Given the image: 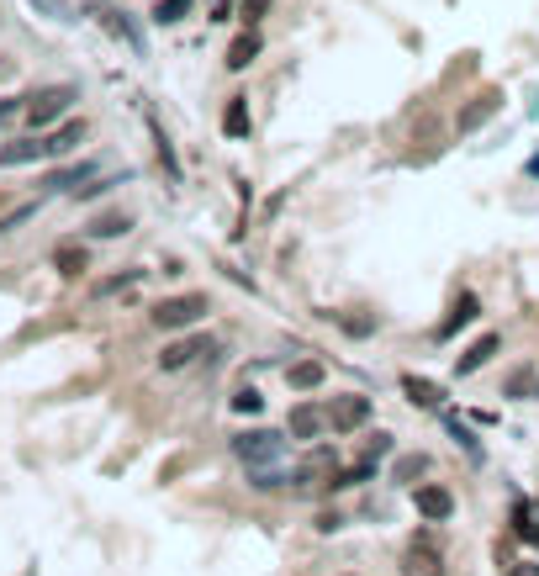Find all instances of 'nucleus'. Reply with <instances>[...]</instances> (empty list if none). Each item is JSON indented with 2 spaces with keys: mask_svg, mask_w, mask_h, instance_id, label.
I'll return each mask as SVG.
<instances>
[{
  "mask_svg": "<svg viewBox=\"0 0 539 576\" xmlns=\"http://www.w3.org/2000/svg\"><path fill=\"white\" fill-rule=\"evenodd\" d=\"M206 312H212V301H206L201 291H185V296H164V301L148 312V323H154V328H164V334H175V328L201 323Z\"/></svg>",
  "mask_w": 539,
  "mask_h": 576,
  "instance_id": "nucleus-1",
  "label": "nucleus"
},
{
  "mask_svg": "<svg viewBox=\"0 0 539 576\" xmlns=\"http://www.w3.org/2000/svg\"><path fill=\"white\" fill-rule=\"evenodd\" d=\"M233 455L243 465H281L286 461V439L275 428H248V434H233Z\"/></svg>",
  "mask_w": 539,
  "mask_h": 576,
  "instance_id": "nucleus-2",
  "label": "nucleus"
},
{
  "mask_svg": "<svg viewBox=\"0 0 539 576\" xmlns=\"http://www.w3.org/2000/svg\"><path fill=\"white\" fill-rule=\"evenodd\" d=\"M69 101H74V85H48V90L27 96V122L32 127H48V122H59L69 112Z\"/></svg>",
  "mask_w": 539,
  "mask_h": 576,
  "instance_id": "nucleus-3",
  "label": "nucleus"
},
{
  "mask_svg": "<svg viewBox=\"0 0 539 576\" xmlns=\"http://www.w3.org/2000/svg\"><path fill=\"white\" fill-rule=\"evenodd\" d=\"M370 412H375L370 397H355V392H350V397H333V402H328V428H333V434H355V428L370 423Z\"/></svg>",
  "mask_w": 539,
  "mask_h": 576,
  "instance_id": "nucleus-4",
  "label": "nucleus"
},
{
  "mask_svg": "<svg viewBox=\"0 0 539 576\" xmlns=\"http://www.w3.org/2000/svg\"><path fill=\"white\" fill-rule=\"evenodd\" d=\"M476 318H481V296H476V291H460V296H455V307H450V318L434 328V339H439V344H450V339H455L460 328H471Z\"/></svg>",
  "mask_w": 539,
  "mask_h": 576,
  "instance_id": "nucleus-5",
  "label": "nucleus"
},
{
  "mask_svg": "<svg viewBox=\"0 0 539 576\" xmlns=\"http://www.w3.org/2000/svg\"><path fill=\"white\" fill-rule=\"evenodd\" d=\"M413 508H418V519H428V523H444L450 513H455V492L450 487H413Z\"/></svg>",
  "mask_w": 539,
  "mask_h": 576,
  "instance_id": "nucleus-6",
  "label": "nucleus"
},
{
  "mask_svg": "<svg viewBox=\"0 0 539 576\" xmlns=\"http://www.w3.org/2000/svg\"><path fill=\"white\" fill-rule=\"evenodd\" d=\"M497 112H502V90H481L471 106L455 112V132H476V127H486Z\"/></svg>",
  "mask_w": 539,
  "mask_h": 576,
  "instance_id": "nucleus-7",
  "label": "nucleus"
},
{
  "mask_svg": "<svg viewBox=\"0 0 539 576\" xmlns=\"http://www.w3.org/2000/svg\"><path fill=\"white\" fill-rule=\"evenodd\" d=\"M402 576H444V555L434 550V539H428V534L408 545V555H402Z\"/></svg>",
  "mask_w": 539,
  "mask_h": 576,
  "instance_id": "nucleus-8",
  "label": "nucleus"
},
{
  "mask_svg": "<svg viewBox=\"0 0 539 576\" xmlns=\"http://www.w3.org/2000/svg\"><path fill=\"white\" fill-rule=\"evenodd\" d=\"M323 428H328V407L297 402L291 407V418H286V434H291V439H317Z\"/></svg>",
  "mask_w": 539,
  "mask_h": 576,
  "instance_id": "nucleus-9",
  "label": "nucleus"
},
{
  "mask_svg": "<svg viewBox=\"0 0 539 576\" xmlns=\"http://www.w3.org/2000/svg\"><path fill=\"white\" fill-rule=\"evenodd\" d=\"M497 349H502V334H481L471 349H460V354H455V376H476V370L492 360V354H497Z\"/></svg>",
  "mask_w": 539,
  "mask_h": 576,
  "instance_id": "nucleus-10",
  "label": "nucleus"
},
{
  "mask_svg": "<svg viewBox=\"0 0 539 576\" xmlns=\"http://www.w3.org/2000/svg\"><path fill=\"white\" fill-rule=\"evenodd\" d=\"M32 159H48V138H11L0 148V165L16 170V165H32Z\"/></svg>",
  "mask_w": 539,
  "mask_h": 576,
  "instance_id": "nucleus-11",
  "label": "nucleus"
},
{
  "mask_svg": "<svg viewBox=\"0 0 539 576\" xmlns=\"http://www.w3.org/2000/svg\"><path fill=\"white\" fill-rule=\"evenodd\" d=\"M196 354H212V339H180V344H170L159 354V370H185Z\"/></svg>",
  "mask_w": 539,
  "mask_h": 576,
  "instance_id": "nucleus-12",
  "label": "nucleus"
},
{
  "mask_svg": "<svg viewBox=\"0 0 539 576\" xmlns=\"http://www.w3.org/2000/svg\"><path fill=\"white\" fill-rule=\"evenodd\" d=\"M54 270H59L63 281L85 275V270H90V254H85V243H59V249H54Z\"/></svg>",
  "mask_w": 539,
  "mask_h": 576,
  "instance_id": "nucleus-13",
  "label": "nucleus"
},
{
  "mask_svg": "<svg viewBox=\"0 0 539 576\" xmlns=\"http://www.w3.org/2000/svg\"><path fill=\"white\" fill-rule=\"evenodd\" d=\"M513 534H518L524 545H539V508L529 497H513Z\"/></svg>",
  "mask_w": 539,
  "mask_h": 576,
  "instance_id": "nucleus-14",
  "label": "nucleus"
},
{
  "mask_svg": "<svg viewBox=\"0 0 539 576\" xmlns=\"http://www.w3.org/2000/svg\"><path fill=\"white\" fill-rule=\"evenodd\" d=\"M297 481V470H281V465H248V487L254 492H281V487H291Z\"/></svg>",
  "mask_w": 539,
  "mask_h": 576,
  "instance_id": "nucleus-15",
  "label": "nucleus"
},
{
  "mask_svg": "<svg viewBox=\"0 0 539 576\" xmlns=\"http://www.w3.org/2000/svg\"><path fill=\"white\" fill-rule=\"evenodd\" d=\"M323 381H328V370H323L317 360H297V365L286 370V386H291V392H317Z\"/></svg>",
  "mask_w": 539,
  "mask_h": 576,
  "instance_id": "nucleus-16",
  "label": "nucleus"
},
{
  "mask_svg": "<svg viewBox=\"0 0 539 576\" xmlns=\"http://www.w3.org/2000/svg\"><path fill=\"white\" fill-rule=\"evenodd\" d=\"M259 48H265V38H259V32L248 27L243 38H233V48H228V69H233V74H243V69H248V64L259 58Z\"/></svg>",
  "mask_w": 539,
  "mask_h": 576,
  "instance_id": "nucleus-17",
  "label": "nucleus"
},
{
  "mask_svg": "<svg viewBox=\"0 0 539 576\" xmlns=\"http://www.w3.org/2000/svg\"><path fill=\"white\" fill-rule=\"evenodd\" d=\"M248 127H254L248 96H228V106H223V132H228V138H248Z\"/></svg>",
  "mask_w": 539,
  "mask_h": 576,
  "instance_id": "nucleus-18",
  "label": "nucleus"
},
{
  "mask_svg": "<svg viewBox=\"0 0 539 576\" xmlns=\"http://www.w3.org/2000/svg\"><path fill=\"white\" fill-rule=\"evenodd\" d=\"M365 481H375V461H370V455L359 465H350V470H333L323 487H328V492H350V487H365Z\"/></svg>",
  "mask_w": 539,
  "mask_h": 576,
  "instance_id": "nucleus-19",
  "label": "nucleus"
},
{
  "mask_svg": "<svg viewBox=\"0 0 539 576\" xmlns=\"http://www.w3.org/2000/svg\"><path fill=\"white\" fill-rule=\"evenodd\" d=\"M402 397L413 407H439L444 402V392H439L434 381H418V376H402Z\"/></svg>",
  "mask_w": 539,
  "mask_h": 576,
  "instance_id": "nucleus-20",
  "label": "nucleus"
},
{
  "mask_svg": "<svg viewBox=\"0 0 539 576\" xmlns=\"http://www.w3.org/2000/svg\"><path fill=\"white\" fill-rule=\"evenodd\" d=\"M80 138H85V122H63V127H54V132H48V159L69 154V148H74Z\"/></svg>",
  "mask_w": 539,
  "mask_h": 576,
  "instance_id": "nucleus-21",
  "label": "nucleus"
},
{
  "mask_svg": "<svg viewBox=\"0 0 539 576\" xmlns=\"http://www.w3.org/2000/svg\"><path fill=\"white\" fill-rule=\"evenodd\" d=\"M190 11H196V0H154V21L159 27H180Z\"/></svg>",
  "mask_w": 539,
  "mask_h": 576,
  "instance_id": "nucleus-22",
  "label": "nucleus"
},
{
  "mask_svg": "<svg viewBox=\"0 0 539 576\" xmlns=\"http://www.w3.org/2000/svg\"><path fill=\"white\" fill-rule=\"evenodd\" d=\"M423 470H428V455H402V461L392 465V481H402V487H413Z\"/></svg>",
  "mask_w": 539,
  "mask_h": 576,
  "instance_id": "nucleus-23",
  "label": "nucleus"
},
{
  "mask_svg": "<svg viewBox=\"0 0 539 576\" xmlns=\"http://www.w3.org/2000/svg\"><path fill=\"white\" fill-rule=\"evenodd\" d=\"M96 174V165H74V170H59L48 174V191H80V180H90Z\"/></svg>",
  "mask_w": 539,
  "mask_h": 576,
  "instance_id": "nucleus-24",
  "label": "nucleus"
},
{
  "mask_svg": "<svg viewBox=\"0 0 539 576\" xmlns=\"http://www.w3.org/2000/svg\"><path fill=\"white\" fill-rule=\"evenodd\" d=\"M323 318H333L350 339H370V334H375V318H344V312H323Z\"/></svg>",
  "mask_w": 539,
  "mask_h": 576,
  "instance_id": "nucleus-25",
  "label": "nucleus"
},
{
  "mask_svg": "<svg viewBox=\"0 0 539 576\" xmlns=\"http://www.w3.org/2000/svg\"><path fill=\"white\" fill-rule=\"evenodd\" d=\"M127 228H132V223H127L122 212H112V217H96V223H90V238H122Z\"/></svg>",
  "mask_w": 539,
  "mask_h": 576,
  "instance_id": "nucleus-26",
  "label": "nucleus"
},
{
  "mask_svg": "<svg viewBox=\"0 0 539 576\" xmlns=\"http://www.w3.org/2000/svg\"><path fill=\"white\" fill-rule=\"evenodd\" d=\"M228 402H233V412H259V407H265V397H259V386H248V381H243Z\"/></svg>",
  "mask_w": 539,
  "mask_h": 576,
  "instance_id": "nucleus-27",
  "label": "nucleus"
},
{
  "mask_svg": "<svg viewBox=\"0 0 539 576\" xmlns=\"http://www.w3.org/2000/svg\"><path fill=\"white\" fill-rule=\"evenodd\" d=\"M154 148H159V165H164V170H170V180H180V159H175V143H170V138H164V132H159V127H154Z\"/></svg>",
  "mask_w": 539,
  "mask_h": 576,
  "instance_id": "nucleus-28",
  "label": "nucleus"
},
{
  "mask_svg": "<svg viewBox=\"0 0 539 576\" xmlns=\"http://www.w3.org/2000/svg\"><path fill=\"white\" fill-rule=\"evenodd\" d=\"M132 281H143V270H122V275H112V281H101L96 296H117V291H127Z\"/></svg>",
  "mask_w": 539,
  "mask_h": 576,
  "instance_id": "nucleus-29",
  "label": "nucleus"
},
{
  "mask_svg": "<svg viewBox=\"0 0 539 576\" xmlns=\"http://www.w3.org/2000/svg\"><path fill=\"white\" fill-rule=\"evenodd\" d=\"M239 11H243V27H259V16L270 11V0H239Z\"/></svg>",
  "mask_w": 539,
  "mask_h": 576,
  "instance_id": "nucleus-30",
  "label": "nucleus"
},
{
  "mask_svg": "<svg viewBox=\"0 0 539 576\" xmlns=\"http://www.w3.org/2000/svg\"><path fill=\"white\" fill-rule=\"evenodd\" d=\"M365 455H370V461H386V455H392V434H375V439L365 445Z\"/></svg>",
  "mask_w": 539,
  "mask_h": 576,
  "instance_id": "nucleus-31",
  "label": "nucleus"
},
{
  "mask_svg": "<svg viewBox=\"0 0 539 576\" xmlns=\"http://www.w3.org/2000/svg\"><path fill=\"white\" fill-rule=\"evenodd\" d=\"M450 428H455V439H460V445H466V450H471V455H481L476 434H471V428H466V423H460V418H450Z\"/></svg>",
  "mask_w": 539,
  "mask_h": 576,
  "instance_id": "nucleus-32",
  "label": "nucleus"
},
{
  "mask_svg": "<svg viewBox=\"0 0 539 576\" xmlns=\"http://www.w3.org/2000/svg\"><path fill=\"white\" fill-rule=\"evenodd\" d=\"M32 5H38V11H48L54 21H69V5H63V0H32Z\"/></svg>",
  "mask_w": 539,
  "mask_h": 576,
  "instance_id": "nucleus-33",
  "label": "nucleus"
},
{
  "mask_svg": "<svg viewBox=\"0 0 539 576\" xmlns=\"http://www.w3.org/2000/svg\"><path fill=\"white\" fill-rule=\"evenodd\" d=\"M339 529H344L339 513H317V534H339Z\"/></svg>",
  "mask_w": 539,
  "mask_h": 576,
  "instance_id": "nucleus-34",
  "label": "nucleus"
},
{
  "mask_svg": "<svg viewBox=\"0 0 539 576\" xmlns=\"http://www.w3.org/2000/svg\"><path fill=\"white\" fill-rule=\"evenodd\" d=\"M529 392V370H513V381H508V397H524Z\"/></svg>",
  "mask_w": 539,
  "mask_h": 576,
  "instance_id": "nucleus-35",
  "label": "nucleus"
},
{
  "mask_svg": "<svg viewBox=\"0 0 539 576\" xmlns=\"http://www.w3.org/2000/svg\"><path fill=\"white\" fill-rule=\"evenodd\" d=\"M508 576H539V561H518V566H508Z\"/></svg>",
  "mask_w": 539,
  "mask_h": 576,
  "instance_id": "nucleus-36",
  "label": "nucleus"
},
{
  "mask_svg": "<svg viewBox=\"0 0 539 576\" xmlns=\"http://www.w3.org/2000/svg\"><path fill=\"white\" fill-rule=\"evenodd\" d=\"M16 112H27V101H0V122H5V116H16Z\"/></svg>",
  "mask_w": 539,
  "mask_h": 576,
  "instance_id": "nucleus-37",
  "label": "nucleus"
},
{
  "mask_svg": "<svg viewBox=\"0 0 539 576\" xmlns=\"http://www.w3.org/2000/svg\"><path fill=\"white\" fill-rule=\"evenodd\" d=\"M228 11H233V0H217L212 5V21H228Z\"/></svg>",
  "mask_w": 539,
  "mask_h": 576,
  "instance_id": "nucleus-38",
  "label": "nucleus"
},
{
  "mask_svg": "<svg viewBox=\"0 0 539 576\" xmlns=\"http://www.w3.org/2000/svg\"><path fill=\"white\" fill-rule=\"evenodd\" d=\"M529 174H539V154H535V159H529Z\"/></svg>",
  "mask_w": 539,
  "mask_h": 576,
  "instance_id": "nucleus-39",
  "label": "nucleus"
},
{
  "mask_svg": "<svg viewBox=\"0 0 539 576\" xmlns=\"http://www.w3.org/2000/svg\"><path fill=\"white\" fill-rule=\"evenodd\" d=\"M535 402H539V381H535Z\"/></svg>",
  "mask_w": 539,
  "mask_h": 576,
  "instance_id": "nucleus-40",
  "label": "nucleus"
},
{
  "mask_svg": "<svg viewBox=\"0 0 539 576\" xmlns=\"http://www.w3.org/2000/svg\"><path fill=\"white\" fill-rule=\"evenodd\" d=\"M535 508H539V503H535Z\"/></svg>",
  "mask_w": 539,
  "mask_h": 576,
  "instance_id": "nucleus-41",
  "label": "nucleus"
}]
</instances>
